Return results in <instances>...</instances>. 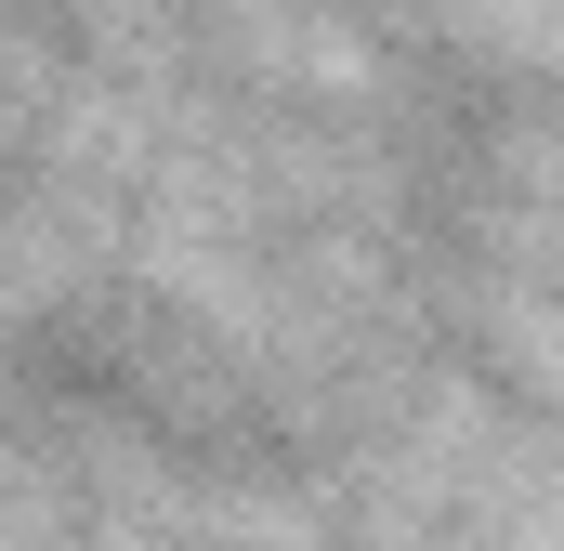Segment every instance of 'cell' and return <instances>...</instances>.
<instances>
[{
  "instance_id": "1",
  "label": "cell",
  "mask_w": 564,
  "mask_h": 551,
  "mask_svg": "<svg viewBox=\"0 0 564 551\" xmlns=\"http://www.w3.org/2000/svg\"><path fill=\"white\" fill-rule=\"evenodd\" d=\"M512 368L564 408V289H525V302H512Z\"/></svg>"
}]
</instances>
